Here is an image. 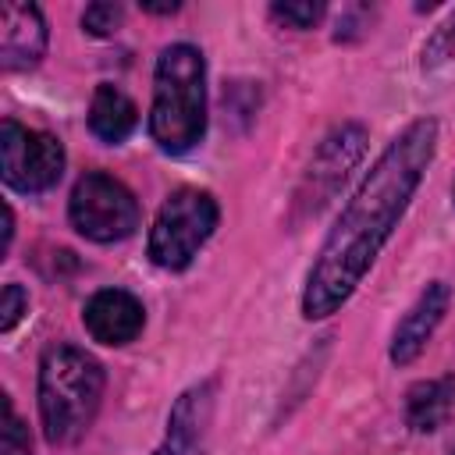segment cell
<instances>
[{
    "label": "cell",
    "mask_w": 455,
    "mask_h": 455,
    "mask_svg": "<svg viewBox=\"0 0 455 455\" xmlns=\"http://www.w3.org/2000/svg\"><path fill=\"white\" fill-rule=\"evenodd\" d=\"M220 220L217 199L206 188H174L149 228V259L164 270H185Z\"/></svg>",
    "instance_id": "obj_4"
},
{
    "label": "cell",
    "mask_w": 455,
    "mask_h": 455,
    "mask_svg": "<svg viewBox=\"0 0 455 455\" xmlns=\"http://www.w3.org/2000/svg\"><path fill=\"white\" fill-rule=\"evenodd\" d=\"M11 235H14V213L11 206H4V252L11 249Z\"/></svg>",
    "instance_id": "obj_19"
},
{
    "label": "cell",
    "mask_w": 455,
    "mask_h": 455,
    "mask_svg": "<svg viewBox=\"0 0 455 455\" xmlns=\"http://www.w3.org/2000/svg\"><path fill=\"white\" fill-rule=\"evenodd\" d=\"M451 199H455V185H451Z\"/></svg>",
    "instance_id": "obj_21"
},
{
    "label": "cell",
    "mask_w": 455,
    "mask_h": 455,
    "mask_svg": "<svg viewBox=\"0 0 455 455\" xmlns=\"http://www.w3.org/2000/svg\"><path fill=\"white\" fill-rule=\"evenodd\" d=\"M455 57V11L434 28V36L423 43V57H419V64H423V71H434V68H441V64H448Z\"/></svg>",
    "instance_id": "obj_14"
},
{
    "label": "cell",
    "mask_w": 455,
    "mask_h": 455,
    "mask_svg": "<svg viewBox=\"0 0 455 455\" xmlns=\"http://www.w3.org/2000/svg\"><path fill=\"white\" fill-rule=\"evenodd\" d=\"M455 409V377H430L405 391V419L412 430H437Z\"/></svg>",
    "instance_id": "obj_13"
},
{
    "label": "cell",
    "mask_w": 455,
    "mask_h": 455,
    "mask_svg": "<svg viewBox=\"0 0 455 455\" xmlns=\"http://www.w3.org/2000/svg\"><path fill=\"white\" fill-rule=\"evenodd\" d=\"M107 373L85 348L57 341L39 359V419L50 444H78L103 402Z\"/></svg>",
    "instance_id": "obj_2"
},
{
    "label": "cell",
    "mask_w": 455,
    "mask_h": 455,
    "mask_svg": "<svg viewBox=\"0 0 455 455\" xmlns=\"http://www.w3.org/2000/svg\"><path fill=\"white\" fill-rule=\"evenodd\" d=\"M124 21V7L121 4H89L85 14H82V25L89 36H114Z\"/></svg>",
    "instance_id": "obj_15"
},
{
    "label": "cell",
    "mask_w": 455,
    "mask_h": 455,
    "mask_svg": "<svg viewBox=\"0 0 455 455\" xmlns=\"http://www.w3.org/2000/svg\"><path fill=\"white\" fill-rule=\"evenodd\" d=\"M363 146H366L363 124H341V128H334V132L320 142V149H316V156H313V164H309L306 185H302V192H299V206L316 213V210L334 196V188L348 178V171H352L355 160L363 156Z\"/></svg>",
    "instance_id": "obj_7"
},
{
    "label": "cell",
    "mask_w": 455,
    "mask_h": 455,
    "mask_svg": "<svg viewBox=\"0 0 455 455\" xmlns=\"http://www.w3.org/2000/svg\"><path fill=\"white\" fill-rule=\"evenodd\" d=\"M0 174L14 192H46L64 174V146L50 132L7 117L0 124Z\"/></svg>",
    "instance_id": "obj_6"
},
{
    "label": "cell",
    "mask_w": 455,
    "mask_h": 455,
    "mask_svg": "<svg viewBox=\"0 0 455 455\" xmlns=\"http://www.w3.org/2000/svg\"><path fill=\"white\" fill-rule=\"evenodd\" d=\"M68 217H71V228L82 238L110 245V242H121V238L135 235V228H139V199L114 174L85 171L71 188Z\"/></svg>",
    "instance_id": "obj_5"
},
{
    "label": "cell",
    "mask_w": 455,
    "mask_h": 455,
    "mask_svg": "<svg viewBox=\"0 0 455 455\" xmlns=\"http://www.w3.org/2000/svg\"><path fill=\"white\" fill-rule=\"evenodd\" d=\"M213 380H199L188 391L178 395L171 416H167V437L153 455H203L210 416H213Z\"/></svg>",
    "instance_id": "obj_8"
},
{
    "label": "cell",
    "mask_w": 455,
    "mask_h": 455,
    "mask_svg": "<svg viewBox=\"0 0 455 455\" xmlns=\"http://www.w3.org/2000/svg\"><path fill=\"white\" fill-rule=\"evenodd\" d=\"M135 124H139V110L128 100V92H121L110 82H100L92 100H89V132L100 142L117 146L135 132Z\"/></svg>",
    "instance_id": "obj_12"
},
{
    "label": "cell",
    "mask_w": 455,
    "mask_h": 455,
    "mask_svg": "<svg viewBox=\"0 0 455 455\" xmlns=\"http://www.w3.org/2000/svg\"><path fill=\"white\" fill-rule=\"evenodd\" d=\"M25 313H28V295H25V288H21V284H4V295H0V331L11 334Z\"/></svg>",
    "instance_id": "obj_18"
},
{
    "label": "cell",
    "mask_w": 455,
    "mask_h": 455,
    "mask_svg": "<svg viewBox=\"0 0 455 455\" xmlns=\"http://www.w3.org/2000/svg\"><path fill=\"white\" fill-rule=\"evenodd\" d=\"M142 11H149V14H174L178 4H149V0H142Z\"/></svg>",
    "instance_id": "obj_20"
},
{
    "label": "cell",
    "mask_w": 455,
    "mask_h": 455,
    "mask_svg": "<svg viewBox=\"0 0 455 455\" xmlns=\"http://www.w3.org/2000/svg\"><path fill=\"white\" fill-rule=\"evenodd\" d=\"M46 18L36 4H0V68L28 71L46 53Z\"/></svg>",
    "instance_id": "obj_9"
},
{
    "label": "cell",
    "mask_w": 455,
    "mask_h": 455,
    "mask_svg": "<svg viewBox=\"0 0 455 455\" xmlns=\"http://www.w3.org/2000/svg\"><path fill=\"white\" fill-rule=\"evenodd\" d=\"M270 18L288 25V28H313L320 18H323V4L316 0H306V4H274L270 7Z\"/></svg>",
    "instance_id": "obj_16"
},
{
    "label": "cell",
    "mask_w": 455,
    "mask_h": 455,
    "mask_svg": "<svg viewBox=\"0 0 455 455\" xmlns=\"http://www.w3.org/2000/svg\"><path fill=\"white\" fill-rule=\"evenodd\" d=\"M437 149V121L419 117L405 124L377 164L366 171L345 210L338 213L334 228L327 231L302 288V316L323 320L338 313L352 291L363 284L366 270L373 267L377 252L398 228L402 213L409 210L430 160Z\"/></svg>",
    "instance_id": "obj_1"
},
{
    "label": "cell",
    "mask_w": 455,
    "mask_h": 455,
    "mask_svg": "<svg viewBox=\"0 0 455 455\" xmlns=\"http://www.w3.org/2000/svg\"><path fill=\"white\" fill-rule=\"evenodd\" d=\"M206 132V60L192 43H171L156 57L149 135L153 142L181 156Z\"/></svg>",
    "instance_id": "obj_3"
},
{
    "label": "cell",
    "mask_w": 455,
    "mask_h": 455,
    "mask_svg": "<svg viewBox=\"0 0 455 455\" xmlns=\"http://www.w3.org/2000/svg\"><path fill=\"white\" fill-rule=\"evenodd\" d=\"M0 455H32L28 448V430L11 409V398L4 395V437H0Z\"/></svg>",
    "instance_id": "obj_17"
},
{
    "label": "cell",
    "mask_w": 455,
    "mask_h": 455,
    "mask_svg": "<svg viewBox=\"0 0 455 455\" xmlns=\"http://www.w3.org/2000/svg\"><path fill=\"white\" fill-rule=\"evenodd\" d=\"M82 323L92 334V341H100V345H128V341H135L142 334L146 309L132 291L103 288L85 302Z\"/></svg>",
    "instance_id": "obj_10"
},
{
    "label": "cell",
    "mask_w": 455,
    "mask_h": 455,
    "mask_svg": "<svg viewBox=\"0 0 455 455\" xmlns=\"http://www.w3.org/2000/svg\"><path fill=\"white\" fill-rule=\"evenodd\" d=\"M448 302H451V288L444 281H430L419 291V299L409 306V313L398 320V327L391 334V352L387 355H391L395 366H409L427 348V341L434 338L437 323L448 313Z\"/></svg>",
    "instance_id": "obj_11"
}]
</instances>
